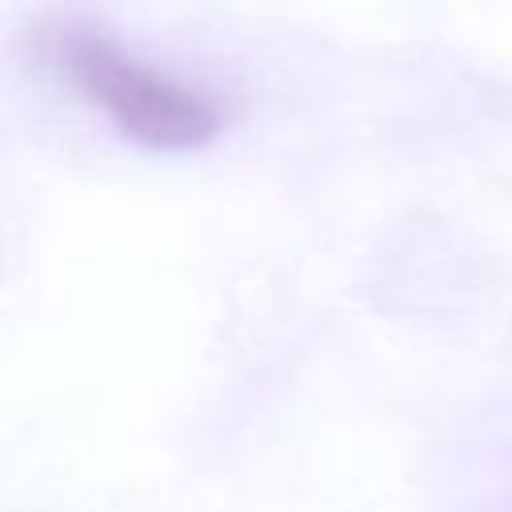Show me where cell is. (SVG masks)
I'll return each instance as SVG.
<instances>
[{"label":"cell","mask_w":512,"mask_h":512,"mask_svg":"<svg viewBox=\"0 0 512 512\" xmlns=\"http://www.w3.org/2000/svg\"><path fill=\"white\" fill-rule=\"evenodd\" d=\"M40 48L56 76L140 148L192 152L224 132L228 104L216 92L136 56L92 24H52Z\"/></svg>","instance_id":"obj_1"}]
</instances>
